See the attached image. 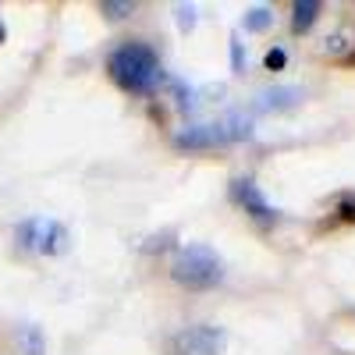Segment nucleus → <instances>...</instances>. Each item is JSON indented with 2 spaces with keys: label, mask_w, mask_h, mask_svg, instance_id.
<instances>
[{
  "label": "nucleus",
  "mask_w": 355,
  "mask_h": 355,
  "mask_svg": "<svg viewBox=\"0 0 355 355\" xmlns=\"http://www.w3.org/2000/svg\"><path fill=\"white\" fill-rule=\"evenodd\" d=\"M110 75L128 93H150L160 78V61L146 43H125L110 53Z\"/></svg>",
  "instance_id": "obj_1"
},
{
  "label": "nucleus",
  "mask_w": 355,
  "mask_h": 355,
  "mask_svg": "<svg viewBox=\"0 0 355 355\" xmlns=\"http://www.w3.org/2000/svg\"><path fill=\"white\" fill-rule=\"evenodd\" d=\"M171 274L185 288H214L224 277V266H220V256L210 245H185L174 256Z\"/></svg>",
  "instance_id": "obj_2"
},
{
  "label": "nucleus",
  "mask_w": 355,
  "mask_h": 355,
  "mask_svg": "<svg viewBox=\"0 0 355 355\" xmlns=\"http://www.w3.org/2000/svg\"><path fill=\"white\" fill-rule=\"evenodd\" d=\"M18 242L28 252L40 256H61L68 249V227L53 217H28L18 224Z\"/></svg>",
  "instance_id": "obj_3"
},
{
  "label": "nucleus",
  "mask_w": 355,
  "mask_h": 355,
  "mask_svg": "<svg viewBox=\"0 0 355 355\" xmlns=\"http://www.w3.org/2000/svg\"><path fill=\"white\" fill-rule=\"evenodd\" d=\"M224 348H227V334L220 327H210V323L189 327L174 338L178 355H224Z\"/></svg>",
  "instance_id": "obj_4"
},
{
  "label": "nucleus",
  "mask_w": 355,
  "mask_h": 355,
  "mask_svg": "<svg viewBox=\"0 0 355 355\" xmlns=\"http://www.w3.org/2000/svg\"><path fill=\"white\" fill-rule=\"evenodd\" d=\"M231 192H234V199L245 206V214H252L259 224H274V220H277V210L263 199V192L256 189V182H249V178H239Z\"/></svg>",
  "instance_id": "obj_5"
},
{
  "label": "nucleus",
  "mask_w": 355,
  "mask_h": 355,
  "mask_svg": "<svg viewBox=\"0 0 355 355\" xmlns=\"http://www.w3.org/2000/svg\"><path fill=\"white\" fill-rule=\"evenodd\" d=\"M220 142H227L220 121H214V125H192V128H182L174 135L178 150H210V146H220Z\"/></svg>",
  "instance_id": "obj_6"
},
{
  "label": "nucleus",
  "mask_w": 355,
  "mask_h": 355,
  "mask_svg": "<svg viewBox=\"0 0 355 355\" xmlns=\"http://www.w3.org/2000/svg\"><path fill=\"white\" fill-rule=\"evenodd\" d=\"M302 100V89L295 85H274V89H263L256 93V110H288Z\"/></svg>",
  "instance_id": "obj_7"
},
{
  "label": "nucleus",
  "mask_w": 355,
  "mask_h": 355,
  "mask_svg": "<svg viewBox=\"0 0 355 355\" xmlns=\"http://www.w3.org/2000/svg\"><path fill=\"white\" fill-rule=\"evenodd\" d=\"M316 15H320L316 0H299V4L291 8V28H295V33H309L313 21H316Z\"/></svg>",
  "instance_id": "obj_8"
},
{
  "label": "nucleus",
  "mask_w": 355,
  "mask_h": 355,
  "mask_svg": "<svg viewBox=\"0 0 355 355\" xmlns=\"http://www.w3.org/2000/svg\"><path fill=\"white\" fill-rule=\"evenodd\" d=\"M18 345H21L25 355H43V352H46L40 327H21V331H18Z\"/></svg>",
  "instance_id": "obj_9"
},
{
  "label": "nucleus",
  "mask_w": 355,
  "mask_h": 355,
  "mask_svg": "<svg viewBox=\"0 0 355 355\" xmlns=\"http://www.w3.org/2000/svg\"><path fill=\"white\" fill-rule=\"evenodd\" d=\"M270 21H274L270 8H252V11H245V28H249V33H263Z\"/></svg>",
  "instance_id": "obj_10"
},
{
  "label": "nucleus",
  "mask_w": 355,
  "mask_h": 355,
  "mask_svg": "<svg viewBox=\"0 0 355 355\" xmlns=\"http://www.w3.org/2000/svg\"><path fill=\"white\" fill-rule=\"evenodd\" d=\"M174 15H178V28H182V33H192L196 21H199V11H196L192 4H178Z\"/></svg>",
  "instance_id": "obj_11"
},
{
  "label": "nucleus",
  "mask_w": 355,
  "mask_h": 355,
  "mask_svg": "<svg viewBox=\"0 0 355 355\" xmlns=\"http://www.w3.org/2000/svg\"><path fill=\"white\" fill-rule=\"evenodd\" d=\"M100 11L110 15V18H128V15L135 11V4H132V0H103Z\"/></svg>",
  "instance_id": "obj_12"
},
{
  "label": "nucleus",
  "mask_w": 355,
  "mask_h": 355,
  "mask_svg": "<svg viewBox=\"0 0 355 355\" xmlns=\"http://www.w3.org/2000/svg\"><path fill=\"white\" fill-rule=\"evenodd\" d=\"M284 61H288V57H284V50H270V53H266V68H270V71L284 68Z\"/></svg>",
  "instance_id": "obj_13"
},
{
  "label": "nucleus",
  "mask_w": 355,
  "mask_h": 355,
  "mask_svg": "<svg viewBox=\"0 0 355 355\" xmlns=\"http://www.w3.org/2000/svg\"><path fill=\"white\" fill-rule=\"evenodd\" d=\"M231 53H234V71H242V43H231Z\"/></svg>",
  "instance_id": "obj_14"
},
{
  "label": "nucleus",
  "mask_w": 355,
  "mask_h": 355,
  "mask_svg": "<svg viewBox=\"0 0 355 355\" xmlns=\"http://www.w3.org/2000/svg\"><path fill=\"white\" fill-rule=\"evenodd\" d=\"M341 214H345L348 220H355V199H345V202H341Z\"/></svg>",
  "instance_id": "obj_15"
},
{
  "label": "nucleus",
  "mask_w": 355,
  "mask_h": 355,
  "mask_svg": "<svg viewBox=\"0 0 355 355\" xmlns=\"http://www.w3.org/2000/svg\"><path fill=\"white\" fill-rule=\"evenodd\" d=\"M0 40H4V25H0Z\"/></svg>",
  "instance_id": "obj_16"
}]
</instances>
